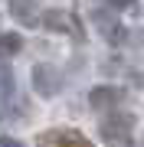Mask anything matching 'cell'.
I'll list each match as a JSON object with an SVG mask.
<instances>
[{
    "mask_svg": "<svg viewBox=\"0 0 144 147\" xmlns=\"http://www.w3.org/2000/svg\"><path fill=\"white\" fill-rule=\"evenodd\" d=\"M39 147H92V141L85 134H79V131L59 127V131H46L43 137H39Z\"/></svg>",
    "mask_w": 144,
    "mask_h": 147,
    "instance_id": "4",
    "label": "cell"
},
{
    "mask_svg": "<svg viewBox=\"0 0 144 147\" xmlns=\"http://www.w3.org/2000/svg\"><path fill=\"white\" fill-rule=\"evenodd\" d=\"M33 85H36V92H39V95H46V98H53V95L59 92V72H56L53 65L39 62L36 69H33Z\"/></svg>",
    "mask_w": 144,
    "mask_h": 147,
    "instance_id": "5",
    "label": "cell"
},
{
    "mask_svg": "<svg viewBox=\"0 0 144 147\" xmlns=\"http://www.w3.org/2000/svg\"><path fill=\"white\" fill-rule=\"evenodd\" d=\"M92 23H95V30L112 42V46H124V42H128V30L118 23L115 10H92Z\"/></svg>",
    "mask_w": 144,
    "mask_h": 147,
    "instance_id": "2",
    "label": "cell"
},
{
    "mask_svg": "<svg viewBox=\"0 0 144 147\" xmlns=\"http://www.w3.org/2000/svg\"><path fill=\"white\" fill-rule=\"evenodd\" d=\"M101 137H105L112 147L118 144H124V141H131V131H134V115H128V111H108V118L101 121Z\"/></svg>",
    "mask_w": 144,
    "mask_h": 147,
    "instance_id": "1",
    "label": "cell"
},
{
    "mask_svg": "<svg viewBox=\"0 0 144 147\" xmlns=\"http://www.w3.org/2000/svg\"><path fill=\"white\" fill-rule=\"evenodd\" d=\"M39 20H43V26H49V30H69L75 39H82V30H79V23L72 20V13H66V10H46L43 16H39Z\"/></svg>",
    "mask_w": 144,
    "mask_h": 147,
    "instance_id": "6",
    "label": "cell"
},
{
    "mask_svg": "<svg viewBox=\"0 0 144 147\" xmlns=\"http://www.w3.org/2000/svg\"><path fill=\"white\" fill-rule=\"evenodd\" d=\"M0 147H23V144L13 141V137H0Z\"/></svg>",
    "mask_w": 144,
    "mask_h": 147,
    "instance_id": "11",
    "label": "cell"
},
{
    "mask_svg": "<svg viewBox=\"0 0 144 147\" xmlns=\"http://www.w3.org/2000/svg\"><path fill=\"white\" fill-rule=\"evenodd\" d=\"M10 16L23 26H36L39 23V3L36 0H10Z\"/></svg>",
    "mask_w": 144,
    "mask_h": 147,
    "instance_id": "7",
    "label": "cell"
},
{
    "mask_svg": "<svg viewBox=\"0 0 144 147\" xmlns=\"http://www.w3.org/2000/svg\"><path fill=\"white\" fill-rule=\"evenodd\" d=\"M108 7H112V10H131L134 0H108Z\"/></svg>",
    "mask_w": 144,
    "mask_h": 147,
    "instance_id": "10",
    "label": "cell"
},
{
    "mask_svg": "<svg viewBox=\"0 0 144 147\" xmlns=\"http://www.w3.org/2000/svg\"><path fill=\"white\" fill-rule=\"evenodd\" d=\"M23 49V39L16 33H0V59H13Z\"/></svg>",
    "mask_w": 144,
    "mask_h": 147,
    "instance_id": "8",
    "label": "cell"
},
{
    "mask_svg": "<svg viewBox=\"0 0 144 147\" xmlns=\"http://www.w3.org/2000/svg\"><path fill=\"white\" fill-rule=\"evenodd\" d=\"M121 98H124V88H118V85H98V88H92L89 95V105L95 108V111H115L118 105H121Z\"/></svg>",
    "mask_w": 144,
    "mask_h": 147,
    "instance_id": "3",
    "label": "cell"
},
{
    "mask_svg": "<svg viewBox=\"0 0 144 147\" xmlns=\"http://www.w3.org/2000/svg\"><path fill=\"white\" fill-rule=\"evenodd\" d=\"M13 92H16V79H13L10 65H7V62H0V98H10Z\"/></svg>",
    "mask_w": 144,
    "mask_h": 147,
    "instance_id": "9",
    "label": "cell"
}]
</instances>
